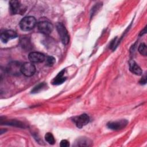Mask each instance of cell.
<instances>
[{
	"mask_svg": "<svg viewBox=\"0 0 147 147\" xmlns=\"http://www.w3.org/2000/svg\"><path fill=\"white\" fill-rule=\"evenodd\" d=\"M36 25V20L34 17L27 16L22 18L20 22V27L24 31L33 29Z\"/></svg>",
	"mask_w": 147,
	"mask_h": 147,
	"instance_id": "6da1fadb",
	"label": "cell"
},
{
	"mask_svg": "<svg viewBox=\"0 0 147 147\" xmlns=\"http://www.w3.org/2000/svg\"><path fill=\"white\" fill-rule=\"evenodd\" d=\"M56 28L62 43L64 45H67L69 42V36L65 27L63 24L58 23L56 25Z\"/></svg>",
	"mask_w": 147,
	"mask_h": 147,
	"instance_id": "7a4b0ae2",
	"label": "cell"
},
{
	"mask_svg": "<svg viewBox=\"0 0 147 147\" xmlns=\"http://www.w3.org/2000/svg\"><path fill=\"white\" fill-rule=\"evenodd\" d=\"M21 67L22 64H21L19 62L12 61L8 64L6 70L9 74L17 76L21 73Z\"/></svg>",
	"mask_w": 147,
	"mask_h": 147,
	"instance_id": "3957f363",
	"label": "cell"
},
{
	"mask_svg": "<svg viewBox=\"0 0 147 147\" xmlns=\"http://www.w3.org/2000/svg\"><path fill=\"white\" fill-rule=\"evenodd\" d=\"M37 27L40 32L45 34H49L51 33L53 28L52 24L47 21H42L38 22Z\"/></svg>",
	"mask_w": 147,
	"mask_h": 147,
	"instance_id": "277c9868",
	"label": "cell"
},
{
	"mask_svg": "<svg viewBox=\"0 0 147 147\" xmlns=\"http://www.w3.org/2000/svg\"><path fill=\"white\" fill-rule=\"evenodd\" d=\"M36 72V67L32 63L26 62L22 64L21 74L25 76H31L34 75Z\"/></svg>",
	"mask_w": 147,
	"mask_h": 147,
	"instance_id": "5b68a950",
	"label": "cell"
},
{
	"mask_svg": "<svg viewBox=\"0 0 147 147\" xmlns=\"http://www.w3.org/2000/svg\"><path fill=\"white\" fill-rule=\"evenodd\" d=\"M9 7L10 13L12 14H21L24 13L23 10H24L23 6L21 4L20 2L16 0L10 1L9 2Z\"/></svg>",
	"mask_w": 147,
	"mask_h": 147,
	"instance_id": "8992f818",
	"label": "cell"
},
{
	"mask_svg": "<svg viewBox=\"0 0 147 147\" xmlns=\"http://www.w3.org/2000/svg\"><path fill=\"white\" fill-rule=\"evenodd\" d=\"M73 121L78 128H82L86 125L90 121V118L86 114H81L73 119Z\"/></svg>",
	"mask_w": 147,
	"mask_h": 147,
	"instance_id": "52a82bcc",
	"label": "cell"
},
{
	"mask_svg": "<svg viewBox=\"0 0 147 147\" xmlns=\"http://www.w3.org/2000/svg\"><path fill=\"white\" fill-rule=\"evenodd\" d=\"M127 123L128 122L126 119H121L120 121L110 122L107 124V126L111 130H118L125 127L127 125Z\"/></svg>",
	"mask_w": 147,
	"mask_h": 147,
	"instance_id": "ba28073f",
	"label": "cell"
},
{
	"mask_svg": "<svg viewBox=\"0 0 147 147\" xmlns=\"http://www.w3.org/2000/svg\"><path fill=\"white\" fill-rule=\"evenodd\" d=\"M17 37V34L16 32L12 30H7L1 34L0 38L2 42L6 43L9 40L15 38Z\"/></svg>",
	"mask_w": 147,
	"mask_h": 147,
	"instance_id": "9c48e42d",
	"label": "cell"
},
{
	"mask_svg": "<svg viewBox=\"0 0 147 147\" xmlns=\"http://www.w3.org/2000/svg\"><path fill=\"white\" fill-rule=\"evenodd\" d=\"M28 57L32 63H41L45 60L44 55L38 52H30Z\"/></svg>",
	"mask_w": 147,
	"mask_h": 147,
	"instance_id": "30bf717a",
	"label": "cell"
},
{
	"mask_svg": "<svg viewBox=\"0 0 147 147\" xmlns=\"http://www.w3.org/2000/svg\"><path fill=\"white\" fill-rule=\"evenodd\" d=\"M129 68H130V71L136 75H141L142 73L141 68L134 61H130Z\"/></svg>",
	"mask_w": 147,
	"mask_h": 147,
	"instance_id": "8fae6325",
	"label": "cell"
},
{
	"mask_svg": "<svg viewBox=\"0 0 147 147\" xmlns=\"http://www.w3.org/2000/svg\"><path fill=\"white\" fill-rule=\"evenodd\" d=\"M64 69L60 71L58 75L53 79L52 84L55 85H58L63 83L66 80V77L64 76Z\"/></svg>",
	"mask_w": 147,
	"mask_h": 147,
	"instance_id": "7c38bea8",
	"label": "cell"
},
{
	"mask_svg": "<svg viewBox=\"0 0 147 147\" xmlns=\"http://www.w3.org/2000/svg\"><path fill=\"white\" fill-rule=\"evenodd\" d=\"M45 141L49 144L53 145L55 142V138L53 136V134L51 133H47L45 135Z\"/></svg>",
	"mask_w": 147,
	"mask_h": 147,
	"instance_id": "4fadbf2b",
	"label": "cell"
},
{
	"mask_svg": "<svg viewBox=\"0 0 147 147\" xmlns=\"http://www.w3.org/2000/svg\"><path fill=\"white\" fill-rule=\"evenodd\" d=\"M76 144L75 145L76 146H89L90 145V142L88 139H86L84 138H80L78 140V142H76Z\"/></svg>",
	"mask_w": 147,
	"mask_h": 147,
	"instance_id": "5bb4252c",
	"label": "cell"
},
{
	"mask_svg": "<svg viewBox=\"0 0 147 147\" xmlns=\"http://www.w3.org/2000/svg\"><path fill=\"white\" fill-rule=\"evenodd\" d=\"M46 84L45 83H41L37 86H36L32 90V93H37L42 90L44 87H45Z\"/></svg>",
	"mask_w": 147,
	"mask_h": 147,
	"instance_id": "9a60e30c",
	"label": "cell"
},
{
	"mask_svg": "<svg viewBox=\"0 0 147 147\" xmlns=\"http://www.w3.org/2000/svg\"><path fill=\"white\" fill-rule=\"evenodd\" d=\"M139 52L144 56H146L147 55V48L146 45L144 43H141L138 47Z\"/></svg>",
	"mask_w": 147,
	"mask_h": 147,
	"instance_id": "2e32d148",
	"label": "cell"
},
{
	"mask_svg": "<svg viewBox=\"0 0 147 147\" xmlns=\"http://www.w3.org/2000/svg\"><path fill=\"white\" fill-rule=\"evenodd\" d=\"M45 60L46 64L48 66H52L55 63V59L52 56H48Z\"/></svg>",
	"mask_w": 147,
	"mask_h": 147,
	"instance_id": "e0dca14e",
	"label": "cell"
},
{
	"mask_svg": "<svg viewBox=\"0 0 147 147\" xmlns=\"http://www.w3.org/2000/svg\"><path fill=\"white\" fill-rule=\"evenodd\" d=\"M60 145L61 147H68L69 146V143L67 140H63L61 141Z\"/></svg>",
	"mask_w": 147,
	"mask_h": 147,
	"instance_id": "ac0fdd59",
	"label": "cell"
}]
</instances>
